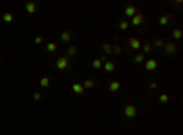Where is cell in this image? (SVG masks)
I'll return each instance as SVG.
<instances>
[{
  "instance_id": "cb8c5ba5",
  "label": "cell",
  "mask_w": 183,
  "mask_h": 135,
  "mask_svg": "<svg viewBox=\"0 0 183 135\" xmlns=\"http://www.w3.org/2000/svg\"><path fill=\"white\" fill-rule=\"evenodd\" d=\"M154 44H156L157 48H163V46H165V40H163V38H157V40H156Z\"/></svg>"
},
{
  "instance_id": "d6986e66",
  "label": "cell",
  "mask_w": 183,
  "mask_h": 135,
  "mask_svg": "<svg viewBox=\"0 0 183 135\" xmlns=\"http://www.w3.org/2000/svg\"><path fill=\"white\" fill-rule=\"evenodd\" d=\"M112 44L110 42H105V44H103V49H105V53H112Z\"/></svg>"
},
{
  "instance_id": "277c9868",
  "label": "cell",
  "mask_w": 183,
  "mask_h": 135,
  "mask_svg": "<svg viewBox=\"0 0 183 135\" xmlns=\"http://www.w3.org/2000/svg\"><path fill=\"white\" fill-rule=\"evenodd\" d=\"M139 11H137V7H134V6H126L125 7V15L126 17H134V15H137Z\"/></svg>"
},
{
  "instance_id": "603a6c76",
  "label": "cell",
  "mask_w": 183,
  "mask_h": 135,
  "mask_svg": "<svg viewBox=\"0 0 183 135\" xmlns=\"http://www.w3.org/2000/svg\"><path fill=\"white\" fill-rule=\"evenodd\" d=\"M169 99H170V97H169V95L165 93V95H161V97H159V101H161L163 104H167V102H169Z\"/></svg>"
},
{
  "instance_id": "4316f807",
  "label": "cell",
  "mask_w": 183,
  "mask_h": 135,
  "mask_svg": "<svg viewBox=\"0 0 183 135\" xmlns=\"http://www.w3.org/2000/svg\"><path fill=\"white\" fill-rule=\"evenodd\" d=\"M112 51H113V53H117V55H119V53H121V46H113V48H112Z\"/></svg>"
},
{
  "instance_id": "5b68a950",
  "label": "cell",
  "mask_w": 183,
  "mask_h": 135,
  "mask_svg": "<svg viewBox=\"0 0 183 135\" xmlns=\"http://www.w3.org/2000/svg\"><path fill=\"white\" fill-rule=\"evenodd\" d=\"M26 11H28L29 15H35V11H37V4H35V2H26Z\"/></svg>"
},
{
  "instance_id": "484cf974",
  "label": "cell",
  "mask_w": 183,
  "mask_h": 135,
  "mask_svg": "<svg viewBox=\"0 0 183 135\" xmlns=\"http://www.w3.org/2000/svg\"><path fill=\"white\" fill-rule=\"evenodd\" d=\"M119 28H121V29H128V22H126V20H121V22H119Z\"/></svg>"
},
{
  "instance_id": "44dd1931",
  "label": "cell",
  "mask_w": 183,
  "mask_h": 135,
  "mask_svg": "<svg viewBox=\"0 0 183 135\" xmlns=\"http://www.w3.org/2000/svg\"><path fill=\"white\" fill-rule=\"evenodd\" d=\"M134 60H136L137 64H141L143 60H145V57H143V53H137V55H136V58H134Z\"/></svg>"
},
{
  "instance_id": "3957f363",
  "label": "cell",
  "mask_w": 183,
  "mask_h": 135,
  "mask_svg": "<svg viewBox=\"0 0 183 135\" xmlns=\"http://www.w3.org/2000/svg\"><path fill=\"white\" fill-rule=\"evenodd\" d=\"M145 68L148 69V71H154V69L157 68V60H156V58H148L147 64H145Z\"/></svg>"
},
{
  "instance_id": "8fae6325",
  "label": "cell",
  "mask_w": 183,
  "mask_h": 135,
  "mask_svg": "<svg viewBox=\"0 0 183 135\" xmlns=\"http://www.w3.org/2000/svg\"><path fill=\"white\" fill-rule=\"evenodd\" d=\"M163 48H165V51H167V53H174L176 49H178V46H176V44H172V42H170V44H165Z\"/></svg>"
},
{
  "instance_id": "6da1fadb",
  "label": "cell",
  "mask_w": 183,
  "mask_h": 135,
  "mask_svg": "<svg viewBox=\"0 0 183 135\" xmlns=\"http://www.w3.org/2000/svg\"><path fill=\"white\" fill-rule=\"evenodd\" d=\"M125 115L128 119H134L137 115V108L134 106V104H128V106H125Z\"/></svg>"
},
{
  "instance_id": "e0dca14e",
  "label": "cell",
  "mask_w": 183,
  "mask_h": 135,
  "mask_svg": "<svg viewBox=\"0 0 183 135\" xmlns=\"http://www.w3.org/2000/svg\"><path fill=\"white\" fill-rule=\"evenodd\" d=\"M46 49H48V51H49V53H53V51H57V44H55V42H49V44H48V46H46Z\"/></svg>"
},
{
  "instance_id": "8992f818",
  "label": "cell",
  "mask_w": 183,
  "mask_h": 135,
  "mask_svg": "<svg viewBox=\"0 0 183 135\" xmlns=\"http://www.w3.org/2000/svg\"><path fill=\"white\" fill-rule=\"evenodd\" d=\"M128 44H130V48H134V49H139L143 44L139 42V38H136V37H132L130 40H128Z\"/></svg>"
},
{
  "instance_id": "d4e9b609",
  "label": "cell",
  "mask_w": 183,
  "mask_h": 135,
  "mask_svg": "<svg viewBox=\"0 0 183 135\" xmlns=\"http://www.w3.org/2000/svg\"><path fill=\"white\" fill-rule=\"evenodd\" d=\"M143 51H145V53H150V51H152V46H150V44H145V46H143Z\"/></svg>"
},
{
  "instance_id": "5bb4252c",
  "label": "cell",
  "mask_w": 183,
  "mask_h": 135,
  "mask_svg": "<svg viewBox=\"0 0 183 135\" xmlns=\"http://www.w3.org/2000/svg\"><path fill=\"white\" fill-rule=\"evenodd\" d=\"M105 69L106 71H113V69H115V64H113L112 60H106L105 62Z\"/></svg>"
},
{
  "instance_id": "ffe728a7",
  "label": "cell",
  "mask_w": 183,
  "mask_h": 135,
  "mask_svg": "<svg viewBox=\"0 0 183 135\" xmlns=\"http://www.w3.org/2000/svg\"><path fill=\"white\" fill-rule=\"evenodd\" d=\"M41 86H42V88H48V86H49V79H48V77H42V79H41Z\"/></svg>"
},
{
  "instance_id": "7402d4cb",
  "label": "cell",
  "mask_w": 183,
  "mask_h": 135,
  "mask_svg": "<svg viewBox=\"0 0 183 135\" xmlns=\"http://www.w3.org/2000/svg\"><path fill=\"white\" fill-rule=\"evenodd\" d=\"M172 35H174V38H176V40H180V38H181V29H174V33H172Z\"/></svg>"
},
{
  "instance_id": "9a60e30c",
  "label": "cell",
  "mask_w": 183,
  "mask_h": 135,
  "mask_svg": "<svg viewBox=\"0 0 183 135\" xmlns=\"http://www.w3.org/2000/svg\"><path fill=\"white\" fill-rule=\"evenodd\" d=\"M2 18H4V22H13V18H15V15H13V13H9V11H7V13H4V17H2Z\"/></svg>"
},
{
  "instance_id": "f546056e",
  "label": "cell",
  "mask_w": 183,
  "mask_h": 135,
  "mask_svg": "<svg viewBox=\"0 0 183 135\" xmlns=\"http://www.w3.org/2000/svg\"><path fill=\"white\" fill-rule=\"evenodd\" d=\"M157 88V82H150V89H156Z\"/></svg>"
},
{
  "instance_id": "83f0119b",
  "label": "cell",
  "mask_w": 183,
  "mask_h": 135,
  "mask_svg": "<svg viewBox=\"0 0 183 135\" xmlns=\"http://www.w3.org/2000/svg\"><path fill=\"white\" fill-rule=\"evenodd\" d=\"M33 101H41V93H33Z\"/></svg>"
},
{
  "instance_id": "9c48e42d",
  "label": "cell",
  "mask_w": 183,
  "mask_h": 135,
  "mask_svg": "<svg viewBox=\"0 0 183 135\" xmlns=\"http://www.w3.org/2000/svg\"><path fill=\"white\" fill-rule=\"evenodd\" d=\"M72 89H73V91H75L77 95H82V93H84V88H82V84H79V82H75V84H73V86H72Z\"/></svg>"
},
{
  "instance_id": "7a4b0ae2",
  "label": "cell",
  "mask_w": 183,
  "mask_h": 135,
  "mask_svg": "<svg viewBox=\"0 0 183 135\" xmlns=\"http://www.w3.org/2000/svg\"><path fill=\"white\" fill-rule=\"evenodd\" d=\"M55 66H57L59 69H66L68 66H70V58H68V57H61V58H57Z\"/></svg>"
},
{
  "instance_id": "30bf717a",
  "label": "cell",
  "mask_w": 183,
  "mask_h": 135,
  "mask_svg": "<svg viewBox=\"0 0 183 135\" xmlns=\"http://www.w3.org/2000/svg\"><path fill=\"white\" fill-rule=\"evenodd\" d=\"M119 88H121V84L117 82V81H113V82H110V86H108V89L113 93V91H119Z\"/></svg>"
},
{
  "instance_id": "2e32d148",
  "label": "cell",
  "mask_w": 183,
  "mask_h": 135,
  "mask_svg": "<svg viewBox=\"0 0 183 135\" xmlns=\"http://www.w3.org/2000/svg\"><path fill=\"white\" fill-rule=\"evenodd\" d=\"M75 53H77V48H73V46H70L68 48V51H66V57H75Z\"/></svg>"
},
{
  "instance_id": "ac0fdd59",
  "label": "cell",
  "mask_w": 183,
  "mask_h": 135,
  "mask_svg": "<svg viewBox=\"0 0 183 135\" xmlns=\"http://www.w3.org/2000/svg\"><path fill=\"white\" fill-rule=\"evenodd\" d=\"M93 86H95V82H93L92 79H88V81H84V84H82V88H84V89H86V88H93Z\"/></svg>"
},
{
  "instance_id": "f1b7e54d",
  "label": "cell",
  "mask_w": 183,
  "mask_h": 135,
  "mask_svg": "<svg viewBox=\"0 0 183 135\" xmlns=\"http://www.w3.org/2000/svg\"><path fill=\"white\" fill-rule=\"evenodd\" d=\"M35 42H37V44H42L44 38H42V37H35Z\"/></svg>"
},
{
  "instance_id": "7c38bea8",
  "label": "cell",
  "mask_w": 183,
  "mask_h": 135,
  "mask_svg": "<svg viewBox=\"0 0 183 135\" xmlns=\"http://www.w3.org/2000/svg\"><path fill=\"white\" fill-rule=\"evenodd\" d=\"M92 68L93 69H101L103 68V58H95V60L92 62Z\"/></svg>"
},
{
  "instance_id": "ba28073f",
  "label": "cell",
  "mask_w": 183,
  "mask_h": 135,
  "mask_svg": "<svg viewBox=\"0 0 183 135\" xmlns=\"http://www.w3.org/2000/svg\"><path fill=\"white\" fill-rule=\"evenodd\" d=\"M61 40H62V42H70V40H72V31H70V29L62 31V35H61Z\"/></svg>"
},
{
  "instance_id": "52a82bcc",
  "label": "cell",
  "mask_w": 183,
  "mask_h": 135,
  "mask_svg": "<svg viewBox=\"0 0 183 135\" xmlns=\"http://www.w3.org/2000/svg\"><path fill=\"white\" fill-rule=\"evenodd\" d=\"M132 24H134V26H141V24H143V15L141 13L134 15V17H132Z\"/></svg>"
},
{
  "instance_id": "4fadbf2b",
  "label": "cell",
  "mask_w": 183,
  "mask_h": 135,
  "mask_svg": "<svg viewBox=\"0 0 183 135\" xmlns=\"http://www.w3.org/2000/svg\"><path fill=\"white\" fill-rule=\"evenodd\" d=\"M170 20H172V15H165V17H161L159 24H161V26H167V24H169Z\"/></svg>"
}]
</instances>
